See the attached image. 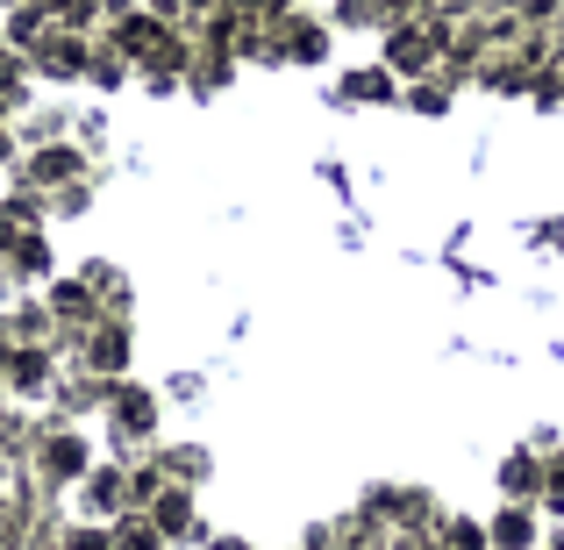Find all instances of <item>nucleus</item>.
I'll list each match as a JSON object with an SVG mask.
<instances>
[{
    "label": "nucleus",
    "mask_w": 564,
    "mask_h": 550,
    "mask_svg": "<svg viewBox=\"0 0 564 550\" xmlns=\"http://www.w3.org/2000/svg\"><path fill=\"white\" fill-rule=\"evenodd\" d=\"M115 51L122 57H151V65H172V57H180L158 14H122V22H115Z\"/></svg>",
    "instance_id": "1"
},
{
    "label": "nucleus",
    "mask_w": 564,
    "mask_h": 550,
    "mask_svg": "<svg viewBox=\"0 0 564 550\" xmlns=\"http://www.w3.org/2000/svg\"><path fill=\"white\" fill-rule=\"evenodd\" d=\"M436 43H443V29H422V22H408V29H393V43H386V57H393V72H422L429 57H436Z\"/></svg>",
    "instance_id": "2"
},
{
    "label": "nucleus",
    "mask_w": 564,
    "mask_h": 550,
    "mask_svg": "<svg viewBox=\"0 0 564 550\" xmlns=\"http://www.w3.org/2000/svg\"><path fill=\"white\" fill-rule=\"evenodd\" d=\"M43 479H86V443L72 436V429L43 443Z\"/></svg>",
    "instance_id": "3"
},
{
    "label": "nucleus",
    "mask_w": 564,
    "mask_h": 550,
    "mask_svg": "<svg viewBox=\"0 0 564 550\" xmlns=\"http://www.w3.org/2000/svg\"><path fill=\"white\" fill-rule=\"evenodd\" d=\"M494 550H536V515L529 508H500L494 515Z\"/></svg>",
    "instance_id": "4"
},
{
    "label": "nucleus",
    "mask_w": 564,
    "mask_h": 550,
    "mask_svg": "<svg viewBox=\"0 0 564 550\" xmlns=\"http://www.w3.org/2000/svg\"><path fill=\"white\" fill-rule=\"evenodd\" d=\"M8 386H14V393H29V400H36V393H51V365H43L36 358V351H14V365H8Z\"/></svg>",
    "instance_id": "5"
},
{
    "label": "nucleus",
    "mask_w": 564,
    "mask_h": 550,
    "mask_svg": "<svg viewBox=\"0 0 564 550\" xmlns=\"http://www.w3.org/2000/svg\"><path fill=\"white\" fill-rule=\"evenodd\" d=\"M186 522H193V500H186V486H165V494H158V529H165V537H180Z\"/></svg>",
    "instance_id": "6"
},
{
    "label": "nucleus",
    "mask_w": 564,
    "mask_h": 550,
    "mask_svg": "<svg viewBox=\"0 0 564 550\" xmlns=\"http://www.w3.org/2000/svg\"><path fill=\"white\" fill-rule=\"evenodd\" d=\"M500 486H508V494H514V500H522V494H536V486H543V472H536V457H508V472H500Z\"/></svg>",
    "instance_id": "7"
},
{
    "label": "nucleus",
    "mask_w": 564,
    "mask_h": 550,
    "mask_svg": "<svg viewBox=\"0 0 564 550\" xmlns=\"http://www.w3.org/2000/svg\"><path fill=\"white\" fill-rule=\"evenodd\" d=\"M79 500H86V515H108L115 508V472H86Z\"/></svg>",
    "instance_id": "8"
},
{
    "label": "nucleus",
    "mask_w": 564,
    "mask_h": 550,
    "mask_svg": "<svg viewBox=\"0 0 564 550\" xmlns=\"http://www.w3.org/2000/svg\"><path fill=\"white\" fill-rule=\"evenodd\" d=\"M443 550H494V529H479V522H451V543Z\"/></svg>",
    "instance_id": "9"
},
{
    "label": "nucleus",
    "mask_w": 564,
    "mask_h": 550,
    "mask_svg": "<svg viewBox=\"0 0 564 550\" xmlns=\"http://www.w3.org/2000/svg\"><path fill=\"white\" fill-rule=\"evenodd\" d=\"M72 172H79V158H72V151H43L36 158V180H72Z\"/></svg>",
    "instance_id": "10"
},
{
    "label": "nucleus",
    "mask_w": 564,
    "mask_h": 550,
    "mask_svg": "<svg viewBox=\"0 0 564 550\" xmlns=\"http://www.w3.org/2000/svg\"><path fill=\"white\" fill-rule=\"evenodd\" d=\"M158 537H165V529H151V522H129V529H115V543H122V550H158Z\"/></svg>",
    "instance_id": "11"
},
{
    "label": "nucleus",
    "mask_w": 564,
    "mask_h": 550,
    "mask_svg": "<svg viewBox=\"0 0 564 550\" xmlns=\"http://www.w3.org/2000/svg\"><path fill=\"white\" fill-rule=\"evenodd\" d=\"M65 550H122V543H115V537H100V529H72Z\"/></svg>",
    "instance_id": "12"
},
{
    "label": "nucleus",
    "mask_w": 564,
    "mask_h": 550,
    "mask_svg": "<svg viewBox=\"0 0 564 550\" xmlns=\"http://www.w3.org/2000/svg\"><path fill=\"white\" fill-rule=\"evenodd\" d=\"M122 414H129L122 429H151V400H143V393H129V400H122Z\"/></svg>",
    "instance_id": "13"
},
{
    "label": "nucleus",
    "mask_w": 564,
    "mask_h": 550,
    "mask_svg": "<svg viewBox=\"0 0 564 550\" xmlns=\"http://www.w3.org/2000/svg\"><path fill=\"white\" fill-rule=\"evenodd\" d=\"M14 86H22V57L0 51V94H14Z\"/></svg>",
    "instance_id": "14"
},
{
    "label": "nucleus",
    "mask_w": 564,
    "mask_h": 550,
    "mask_svg": "<svg viewBox=\"0 0 564 550\" xmlns=\"http://www.w3.org/2000/svg\"><path fill=\"white\" fill-rule=\"evenodd\" d=\"M543 486H551V494L564 500V457H557V465H551V479H543Z\"/></svg>",
    "instance_id": "15"
},
{
    "label": "nucleus",
    "mask_w": 564,
    "mask_h": 550,
    "mask_svg": "<svg viewBox=\"0 0 564 550\" xmlns=\"http://www.w3.org/2000/svg\"><path fill=\"white\" fill-rule=\"evenodd\" d=\"M180 8H186V14H215L221 0H180Z\"/></svg>",
    "instance_id": "16"
},
{
    "label": "nucleus",
    "mask_w": 564,
    "mask_h": 550,
    "mask_svg": "<svg viewBox=\"0 0 564 550\" xmlns=\"http://www.w3.org/2000/svg\"><path fill=\"white\" fill-rule=\"evenodd\" d=\"M14 365V344H8V336H0V371H8Z\"/></svg>",
    "instance_id": "17"
},
{
    "label": "nucleus",
    "mask_w": 564,
    "mask_h": 550,
    "mask_svg": "<svg viewBox=\"0 0 564 550\" xmlns=\"http://www.w3.org/2000/svg\"><path fill=\"white\" fill-rule=\"evenodd\" d=\"M514 8H557V0H514Z\"/></svg>",
    "instance_id": "18"
},
{
    "label": "nucleus",
    "mask_w": 564,
    "mask_h": 550,
    "mask_svg": "<svg viewBox=\"0 0 564 550\" xmlns=\"http://www.w3.org/2000/svg\"><path fill=\"white\" fill-rule=\"evenodd\" d=\"M393 550H429V543H414V537H400V543H393Z\"/></svg>",
    "instance_id": "19"
},
{
    "label": "nucleus",
    "mask_w": 564,
    "mask_h": 550,
    "mask_svg": "<svg viewBox=\"0 0 564 550\" xmlns=\"http://www.w3.org/2000/svg\"><path fill=\"white\" fill-rule=\"evenodd\" d=\"M43 8H72V0H43Z\"/></svg>",
    "instance_id": "20"
}]
</instances>
